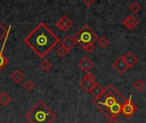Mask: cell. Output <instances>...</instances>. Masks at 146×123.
<instances>
[{"instance_id":"obj_1","label":"cell","mask_w":146,"mask_h":123,"mask_svg":"<svg viewBox=\"0 0 146 123\" xmlns=\"http://www.w3.org/2000/svg\"><path fill=\"white\" fill-rule=\"evenodd\" d=\"M24 43L39 58H44L60 43V39L46 24L40 22L24 39Z\"/></svg>"},{"instance_id":"obj_6","label":"cell","mask_w":146,"mask_h":123,"mask_svg":"<svg viewBox=\"0 0 146 123\" xmlns=\"http://www.w3.org/2000/svg\"><path fill=\"white\" fill-rule=\"evenodd\" d=\"M56 27L62 31V32H67L70 27L73 26V21L72 20L66 15H62L56 22Z\"/></svg>"},{"instance_id":"obj_26","label":"cell","mask_w":146,"mask_h":123,"mask_svg":"<svg viewBox=\"0 0 146 123\" xmlns=\"http://www.w3.org/2000/svg\"><path fill=\"white\" fill-rule=\"evenodd\" d=\"M83 3H84L87 7H90V6H92V5L95 3V1H94V0H83Z\"/></svg>"},{"instance_id":"obj_15","label":"cell","mask_w":146,"mask_h":123,"mask_svg":"<svg viewBox=\"0 0 146 123\" xmlns=\"http://www.w3.org/2000/svg\"><path fill=\"white\" fill-rule=\"evenodd\" d=\"M10 79H11V80H12L15 84H19L21 81H22V80H24V75H23V74H22L20 70L15 69V70H14V71L11 73V74H10Z\"/></svg>"},{"instance_id":"obj_5","label":"cell","mask_w":146,"mask_h":123,"mask_svg":"<svg viewBox=\"0 0 146 123\" xmlns=\"http://www.w3.org/2000/svg\"><path fill=\"white\" fill-rule=\"evenodd\" d=\"M132 99H133V95L130 94L128 99L123 104L122 109H121V114H123L125 116V117L127 118V119L131 118V116L137 111V107L133 103V100Z\"/></svg>"},{"instance_id":"obj_16","label":"cell","mask_w":146,"mask_h":123,"mask_svg":"<svg viewBox=\"0 0 146 123\" xmlns=\"http://www.w3.org/2000/svg\"><path fill=\"white\" fill-rule=\"evenodd\" d=\"M11 100H12L11 97L6 92H3L0 94V104L1 105L7 106L11 102Z\"/></svg>"},{"instance_id":"obj_27","label":"cell","mask_w":146,"mask_h":123,"mask_svg":"<svg viewBox=\"0 0 146 123\" xmlns=\"http://www.w3.org/2000/svg\"><path fill=\"white\" fill-rule=\"evenodd\" d=\"M108 123H121L116 118H114V119H111V120H109V122Z\"/></svg>"},{"instance_id":"obj_3","label":"cell","mask_w":146,"mask_h":123,"mask_svg":"<svg viewBox=\"0 0 146 123\" xmlns=\"http://www.w3.org/2000/svg\"><path fill=\"white\" fill-rule=\"evenodd\" d=\"M56 115L43 102H38L26 115L25 118L29 123H51Z\"/></svg>"},{"instance_id":"obj_17","label":"cell","mask_w":146,"mask_h":123,"mask_svg":"<svg viewBox=\"0 0 146 123\" xmlns=\"http://www.w3.org/2000/svg\"><path fill=\"white\" fill-rule=\"evenodd\" d=\"M133 87L136 91L138 92H141L145 89V84L144 83V81H142L141 80H137L134 84H133Z\"/></svg>"},{"instance_id":"obj_7","label":"cell","mask_w":146,"mask_h":123,"mask_svg":"<svg viewBox=\"0 0 146 123\" xmlns=\"http://www.w3.org/2000/svg\"><path fill=\"white\" fill-rule=\"evenodd\" d=\"M112 67H113L119 74H124V73L127 71V69L129 68L127 67V63H126L124 58H123V56L118 57V58L112 63Z\"/></svg>"},{"instance_id":"obj_22","label":"cell","mask_w":146,"mask_h":123,"mask_svg":"<svg viewBox=\"0 0 146 123\" xmlns=\"http://www.w3.org/2000/svg\"><path fill=\"white\" fill-rule=\"evenodd\" d=\"M68 52H69V51H68V50H66V49H64V48H62V47H60V48H58V49L56 50L57 55H59V57H62V58H64V57L68 55Z\"/></svg>"},{"instance_id":"obj_11","label":"cell","mask_w":146,"mask_h":123,"mask_svg":"<svg viewBox=\"0 0 146 123\" xmlns=\"http://www.w3.org/2000/svg\"><path fill=\"white\" fill-rule=\"evenodd\" d=\"M95 81H91L87 79H86L85 77L81 80V81L80 82V86L82 88V90L86 92H91V90L92 89L93 86L95 85Z\"/></svg>"},{"instance_id":"obj_20","label":"cell","mask_w":146,"mask_h":123,"mask_svg":"<svg viewBox=\"0 0 146 123\" xmlns=\"http://www.w3.org/2000/svg\"><path fill=\"white\" fill-rule=\"evenodd\" d=\"M109 40L104 37V36H102L100 39H98V45L101 47V48H105L106 46H108L109 45Z\"/></svg>"},{"instance_id":"obj_23","label":"cell","mask_w":146,"mask_h":123,"mask_svg":"<svg viewBox=\"0 0 146 123\" xmlns=\"http://www.w3.org/2000/svg\"><path fill=\"white\" fill-rule=\"evenodd\" d=\"M8 33V30L6 29V27L0 22V41L6 36Z\"/></svg>"},{"instance_id":"obj_14","label":"cell","mask_w":146,"mask_h":123,"mask_svg":"<svg viewBox=\"0 0 146 123\" xmlns=\"http://www.w3.org/2000/svg\"><path fill=\"white\" fill-rule=\"evenodd\" d=\"M104 88H103L101 85H99L98 82H96L95 85L93 86L92 89L91 90L90 93L95 98V99H97V98H100L104 94Z\"/></svg>"},{"instance_id":"obj_24","label":"cell","mask_w":146,"mask_h":123,"mask_svg":"<svg viewBox=\"0 0 146 123\" xmlns=\"http://www.w3.org/2000/svg\"><path fill=\"white\" fill-rule=\"evenodd\" d=\"M83 49H84L86 52L91 53V52H92V51H94L95 45H94V44H86V45H83Z\"/></svg>"},{"instance_id":"obj_13","label":"cell","mask_w":146,"mask_h":123,"mask_svg":"<svg viewBox=\"0 0 146 123\" xmlns=\"http://www.w3.org/2000/svg\"><path fill=\"white\" fill-rule=\"evenodd\" d=\"M123 58H124V60H125V62H126L128 68H132L138 62V58L132 52H127V54H125L123 56Z\"/></svg>"},{"instance_id":"obj_4","label":"cell","mask_w":146,"mask_h":123,"mask_svg":"<svg viewBox=\"0 0 146 123\" xmlns=\"http://www.w3.org/2000/svg\"><path fill=\"white\" fill-rule=\"evenodd\" d=\"M73 39L76 43L83 46L86 44H94V42L98 39V37L91 27H89L87 25H85L74 36Z\"/></svg>"},{"instance_id":"obj_25","label":"cell","mask_w":146,"mask_h":123,"mask_svg":"<svg viewBox=\"0 0 146 123\" xmlns=\"http://www.w3.org/2000/svg\"><path fill=\"white\" fill-rule=\"evenodd\" d=\"M84 77H85L86 79H87V80H91V81H95V76H94L92 73H90V72L86 73V74Z\"/></svg>"},{"instance_id":"obj_18","label":"cell","mask_w":146,"mask_h":123,"mask_svg":"<svg viewBox=\"0 0 146 123\" xmlns=\"http://www.w3.org/2000/svg\"><path fill=\"white\" fill-rule=\"evenodd\" d=\"M129 9L133 13L136 14L138 13L140 9H141V5L138 3V2H133L130 5H129Z\"/></svg>"},{"instance_id":"obj_10","label":"cell","mask_w":146,"mask_h":123,"mask_svg":"<svg viewBox=\"0 0 146 123\" xmlns=\"http://www.w3.org/2000/svg\"><path fill=\"white\" fill-rule=\"evenodd\" d=\"M122 24L126 28H127L129 30H133L139 24V21L133 15H129L127 18H126L123 21Z\"/></svg>"},{"instance_id":"obj_2","label":"cell","mask_w":146,"mask_h":123,"mask_svg":"<svg viewBox=\"0 0 146 123\" xmlns=\"http://www.w3.org/2000/svg\"><path fill=\"white\" fill-rule=\"evenodd\" d=\"M127 98L113 86L109 85L104 94L92 101V104L101 111L109 120L116 118L121 114L123 104L127 102Z\"/></svg>"},{"instance_id":"obj_8","label":"cell","mask_w":146,"mask_h":123,"mask_svg":"<svg viewBox=\"0 0 146 123\" xmlns=\"http://www.w3.org/2000/svg\"><path fill=\"white\" fill-rule=\"evenodd\" d=\"M78 67L84 72H89L93 67H94V63L93 62L87 57H84L80 62L78 63Z\"/></svg>"},{"instance_id":"obj_21","label":"cell","mask_w":146,"mask_h":123,"mask_svg":"<svg viewBox=\"0 0 146 123\" xmlns=\"http://www.w3.org/2000/svg\"><path fill=\"white\" fill-rule=\"evenodd\" d=\"M23 87H24V89H25L26 91L31 92V91L34 88V84H33L30 80H27L24 83Z\"/></svg>"},{"instance_id":"obj_19","label":"cell","mask_w":146,"mask_h":123,"mask_svg":"<svg viewBox=\"0 0 146 123\" xmlns=\"http://www.w3.org/2000/svg\"><path fill=\"white\" fill-rule=\"evenodd\" d=\"M51 68H52V64L48 60H44L40 63V68L44 72L50 71L51 69Z\"/></svg>"},{"instance_id":"obj_12","label":"cell","mask_w":146,"mask_h":123,"mask_svg":"<svg viewBox=\"0 0 146 123\" xmlns=\"http://www.w3.org/2000/svg\"><path fill=\"white\" fill-rule=\"evenodd\" d=\"M76 45V42L74 41V39L70 37V36H67L62 42H61V47L68 50V51L70 50H72L73 47H74V45Z\"/></svg>"},{"instance_id":"obj_9","label":"cell","mask_w":146,"mask_h":123,"mask_svg":"<svg viewBox=\"0 0 146 123\" xmlns=\"http://www.w3.org/2000/svg\"><path fill=\"white\" fill-rule=\"evenodd\" d=\"M10 28H11V25H10V26L9 27V28H8V33H7V34H6V36H5V40H4V42H3V44L2 49L0 50V72H1V71L5 68V66L9 63V60L4 57L3 51L4 46H5V45H6V42H7V39H8V36H9V31H10Z\"/></svg>"}]
</instances>
